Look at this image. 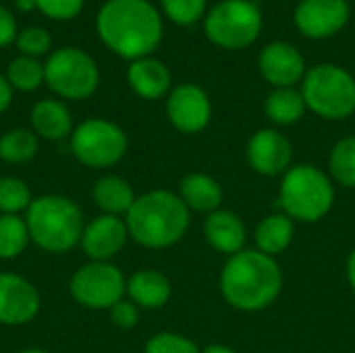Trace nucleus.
<instances>
[{
	"mask_svg": "<svg viewBox=\"0 0 355 353\" xmlns=\"http://www.w3.org/2000/svg\"><path fill=\"white\" fill-rule=\"evenodd\" d=\"M17 37V21L15 15L0 4V48H6L8 44H12V40Z\"/></svg>",
	"mask_w": 355,
	"mask_h": 353,
	"instance_id": "35",
	"label": "nucleus"
},
{
	"mask_svg": "<svg viewBox=\"0 0 355 353\" xmlns=\"http://www.w3.org/2000/svg\"><path fill=\"white\" fill-rule=\"evenodd\" d=\"M125 216L129 235L152 250L175 246L189 229V208L179 196L164 189L135 198Z\"/></svg>",
	"mask_w": 355,
	"mask_h": 353,
	"instance_id": "3",
	"label": "nucleus"
},
{
	"mask_svg": "<svg viewBox=\"0 0 355 353\" xmlns=\"http://www.w3.org/2000/svg\"><path fill=\"white\" fill-rule=\"evenodd\" d=\"M187 208L196 212H214L223 204V187L216 179L193 173L181 181V196Z\"/></svg>",
	"mask_w": 355,
	"mask_h": 353,
	"instance_id": "21",
	"label": "nucleus"
},
{
	"mask_svg": "<svg viewBox=\"0 0 355 353\" xmlns=\"http://www.w3.org/2000/svg\"><path fill=\"white\" fill-rule=\"evenodd\" d=\"M37 152V137L29 129H10L0 137V158L12 164L27 162Z\"/></svg>",
	"mask_w": 355,
	"mask_h": 353,
	"instance_id": "26",
	"label": "nucleus"
},
{
	"mask_svg": "<svg viewBox=\"0 0 355 353\" xmlns=\"http://www.w3.org/2000/svg\"><path fill=\"white\" fill-rule=\"evenodd\" d=\"M258 69L264 81L275 87H293L306 75V60L302 52L289 42L266 44L258 56Z\"/></svg>",
	"mask_w": 355,
	"mask_h": 353,
	"instance_id": "13",
	"label": "nucleus"
},
{
	"mask_svg": "<svg viewBox=\"0 0 355 353\" xmlns=\"http://www.w3.org/2000/svg\"><path fill=\"white\" fill-rule=\"evenodd\" d=\"M248 2H254V4H258V2H262V0H248Z\"/></svg>",
	"mask_w": 355,
	"mask_h": 353,
	"instance_id": "41",
	"label": "nucleus"
},
{
	"mask_svg": "<svg viewBox=\"0 0 355 353\" xmlns=\"http://www.w3.org/2000/svg\"><path fill=\"white\" fill-rule=\"evenodd\" d=\"M69 289L77 304L92 310H110L127 293V281L114 264L92 262L73 275Z\"/></svg>",
	"mask_w": 355,
	"mask_h": 353,
	"instance_id": "10",
	"label": "nucleus"
},
{
	"mask_svg": "<svg viewBox=\"0 0 355 353\" xmlns=\"http://www.w3.org/2000/svg\"><path fill=\"white\" fill-rule=\"evenodd\" d=\"M12 100V87L8 83V79L4 75H0V112H4L10 106Z\"/></svg>",
	"mask_w": 355,
	"mask_h": 353,
	"instance_id": "36",
	"label": "nucleus"
},
{
	"mask_svg": "<svg viewBox=\"0 0 355 353\" xmlns=\"http://www.w3.org/2000/svg\"><path fill=\"white\" fill-rule=\"evenodd\" d=\"M144 353H202L198 345L177 333H158L146 345Z\"/></svg>",
	"mask_w": 355,
	"mask_h": 353,
	"instance_id": "32",
	"label": "nucleus"
},
{
	"mask_svg": "<svg viewBox=\"0 0 355 353\" xmlns=\"http://www.w3.org/2000/svg\"><path fill=\"white\" fill-rule=\"evenodd\" d=\"M204 235L216 252L229 256L239 254L245 243V227L241 218L231 210L218 208L210 212L204 223Z\"/></svg>",
	"mask_w": 355,
	"mask_h": 353,
	"instance_id": "17",
	"label": "nucleus"
},
{
	"mask_svg": "<svg viewBox=\"0 0 355 353\" xmlns=\"http://www.w3.org/2000/svg\"><path fill=\"white\" fill-rule=\"evenodd\" d=\"M329 169L333 179L343 187H355V137L339 139L329 158Z\"/></svg>",
	"mask_w": 355,
	"mask_h": 353,
	"instance_id": "27",
	"label": "nucleus"
},
{
	"mask_svg": "<svg viewBox=\"0 0 355 353\" xmlns=\"http://www.w3.org/2000/svg\"><path fill=\"white\" fill-rule=\"evenodd\" d=\"M96 29L106 48L129 60L150 56L162 42V17L148 0H108Z\"/></svg>",
	"mask_w": 355,
	"mask_h": 353,
	"instance_id": "1",
	"label": "nucleus"
},
{
	"mask_svg": "<svg viewBox=\"0 0 355 353\" xmlns=\"http://www.w3.org/2000/svg\"><path fill=\"white\" fill-rule=\"evenodd\" d=\"M335 202L331 179L314 164H300L285 173L279 193V208L291 221L318 223Z\"/></svg>",
	"mask_w": 355,
	"mask_h": 353,
	"instance_id": "5",
	"label": "nucleus"
},
{
	"mask_svg": "<svg viewBox=\"0 0 355 353\" xmlns=\"http://www.w3.org/2000/svg\"><path fill=\"white\" fill-rule=\"evenodd\" d=\"M127 293L139 308H162L171 298V281L158 270H139L127 281Z\"/></svg>",
	"mask_w": 355,
	"mask_h": 353,
	"instance_id": "19",
	"label": "nucleus"
},
{
	"mask_svg": "<svg viewBox=\"0 0 355 353\" xmlns=\"http://www.w3.org/2000/svg\"><path fill=\"white\" fill-rule=\"evenodd\" d=\"M262 12L248 0H223L204 17V33L216 48L245 50L262 33Z\"/></svg>",
	"mask_w": 355,
	"mask_h": 353,
	"instance_id": "7",
	"label": "nucleus"
},
{
	"mask_svg": "<svg viewBox=\"0 0 355 353\" xmlns=\"http://www.w3.org/2000/svg\"><path fill=\"white\" fill-rule=\"evenodd\" d=\"M127 81L131 89L144 98V100H158L164 94L171 92V71L164 62L146 56L139 60H133L127 71Z\"/></svg>",
	"mask_w": 355,
	"mask_h": 353,
	"instance_id": "18",
	"label": "nucleus"
},
{
	"mask_svg": "<svg viewBox=\"0 0 355 353\" xmlns=\"http://www.w3.org/2000/svg\"><path fill=\"white\" fill-rule=\"evenodd\" d=\"M19 353H48V352H44V350H37V347H31V350H23V352H19Z\"/></svg>",
	"mask_w": 355,
	"mask_h": 353,
	"instance_id": "40",
	"label": "nucleus"
},
{
	"mask_svg": "<svg viewBox=\"0 0 355 353\" xmlns=\"http://www.w3.org/2000/svg\"><path fill=\"white\" fill-rule=\"evenodd\" d=\"M291 156L293 148L289 139L275 129H260L248 141V162L264 177L285 175L289 171Z\"/></svg>",
	"mask_w": 355,
	"mask_h": 353,
	"instance_id": "15",
	"label": "nucleus"
},
{
	"mask_svg": "<svg viewBox=\"0 0 355 353\" xmlns=\"http://www.w3.org/2000/svg\"><path fill=\"white\" fill-rule=\"evenodd\" d=\"M160 4L164 15L181 27L196 25L208 12V0H160Z\"/></svg>",
	"mask_w": 355,
	"mask_h": 353,
	"instance_id": "30",
	"label": "nucleus"
},
{
	"mask_svg": "<svg viewBox=\"0 0 355 353\" xmlns=\"http://www.w3.org/2000/svg\"><path fill=\"white\" fill-rule=\"evenodd\" d=\"M108 312H110L112 325H116L119 329H133L137 325V320H139V312H137V306L133 302L121 300Z\"/></svg>",
	"mask_w": 355,
	"mask_h": 353,
	"instance_id": "34",
	"label": "nucleus"
},
{
	"mask_svg": "<svg viewBox=\"0 0 355 353\" xmlns=\"http://www.w3.org/2000/svg\"><path fill=\"white\" fill-rule=\"evenodd\" d=\"M127 237L129 229L125 221H121L119 216L102 214L89 225H85L81 235V248L94 262H108L125 248Z\"/></svg>",
	"mask_w": 355,
	"mask_h": 353,
	"instance_id": "16",
	"label": "nucleus"
},
{
	"mask_svg": "<svg viewBox=\"0 0 355 353\" xmlns=\"http://www.w3.org/2000/svg\"><path fill=\"white\" fill-rule=\"evenodd\" d=\"M166 114L177 131L191 135L208 127L212 117V104L208 94L200 85L183 83L177 85L173 92H168Z\"/></svg>",
	"mask_w": 355,
	"mask_h": 353,
	"instance_id": "12",
	"label": "nucleus"
},
{
	"mask_svg": "<svg viewBox=\"0 0 355 353\" xmlns=\"http://www.w3.org/2000/svg\"><path fill=\"white\" fill-rule=\"evenodd\" d=\"M40 312V293L23 277L0 275V325L19 327L35 318Z\"/></svg>",
	"mask_w": 355,
	"mask_h": 353,
	"instance_id": "14",
	"label": "nucleus"
},
{
	"mask_svg": "<svg viewBox=\"0 0 355 353\" xmlns=\"http://www.w3.org/2000/svg\"><path fill=\"white\" fill-rule=\"evenodd\" d=\"M29 229L19 214H0V258L10 260L25 252L29 243Z\"/></svg>",
	"mask_w": 355,
	"mask_h": 353,
	"instance_id": "25",
	"label": "nucleus"
},
{
	"mask_svg": "<svg viewBox=\"0 0 355 353\" xmlns=\"http://www.w3.org/2000/svg\"><path fill=\"white\" fill-rule=\"evenodd\" d=\"M302 96L314 114L343 121L355 112V77L339 64H316L302 79Z\"/></svg>",
	"mask_w": 355,
	"mask_h": 353,
	"instance_id": "6",
	"label": "nucleus"
},
{
	"mask_svg": "<svg viewBox=\"0 0 355 353\" xmlns=\"http://www.w3.org/2000/svg\"><path fill=\"white\" fill-rule=\"evenodd\" d=\"M17 46L23 52V56H42L50 50L52 37L44 27H27L17 35Z\"/></svg>",
	"mask_w": 355,
	"mask_h": 353,
	"instance_id": "31",
	"label": "nucleus"
},
{
	"mask_svg": "<svg viewBox=\"0 0 355 353\" xmlns=\"http://www.w3.org/2000/svg\"><path fill=\"white\" fill-rule=\"evenodd\" d=\"M264 112L277 125H295L306 112V100L302 92L293 87H277L268 94Z\"/></svg>",
	"mask_w": 355,
	"mask_h": 353,
	"instance_id": "24",
	"label": "nucleus"
},
{
	"mask_svg": "<svg viewBox=\"0 0 355 353\" xmlns=\"http://www.w3.org/2000/svg\"><path fill=\"white\" fill-rule=\"evenodd\" d=\"M291 239H293V221L287 214H270L256 229L258 252L272 258L285 252Z\"/></svg>",
	"mask_w": 355,
	"mask_h": 353,
	"instance_id": "23",
	"label": "nucleus"
},
{
	"mask_svg": "<svg viewBox=\"0 0 355 353\" xmlns=\"http://www.w3.org/2000/svg\"><path fill=\"white\" fill-rule=\"evenodd\" d=\"M29 187L17 177H2L0 179V214H19L27 212L31 204Z\"/></svg>",
	"mask_w": 355,
	"mask_h": 353,
	"instance_id": "29",
	"label": "nucleus"
},
{
	"mask_svg": "<svg viewBox=\"0 0 355 353\" xmlns=\"http://www.w3.org/2000/svg\"><path fill=\"white\" fill-rule=\"evenodd\" d=\"M347 281H349V285H352V289H354L355 293V250L347 258Z\"/></svg>",
	"mask_w": 355,
	"mask_h": 353,
	"instance_id": "37",
	"label": "nucleus"
},
{
	"mask_svg": "<svg viewBox=\"0 0 355 353\" xmlns=\"http://www.w3.org/2000/svg\"><path fill=\"white\" fill-rule=\"evenodd\" d=\"M31 127L44 139H64L73 129L69 108L58 100H42L31 110Z\"/></svg>",
	"mask_w": 355,
	"mask_h": 353,
	"instance_id": "20",
	"label": "nucleus"
},
{
	"mask_svg": "<svg viewBox=\"0 0 355 353\" xmlns=\"http://www.w3.org/2000/svg\"><path fill=\"white\" fill-rule=\"evenodd\" d=\"M44 81L54 94L67 100H83L98 89L100 73L89 54L77 48H60L48 56Z\"/></svg>",
	"mask_w": 355,
	"mask_h": 353,
	"instance_id": "8",
	"label": "nucleus"
},
{
	"mask_svg": "<svg viewBox=\"0 0 355 353\" xmlns=\"http://www.w3.org/2000/svg\"><path fill=\"white\" fill-rule=\"evenodd\" d=\"M73 156L89 169L116 164L127 152L125 131L106 119H87L71 135Z\"/></svg>",
	"mask_w": 355,
	"mask_h": 353,
	"instance_id": "9",
	"label": "nucleus"
},
{
	"mask_svg": "<svg viewBox=\"0 0 355 353\" xmlns=\"http://www.w3.org/2000/svg\"><path fill=\"white\" fill-rule=\"evenodd\" d=\"M283 273L272 256L241 250L231 256L220 275V291L229 306L241 312H258L277 302Z\"/></svg>",
	"mask_w": 355,
	"mask_h": 353,
	"instance_id": "2",
	"label": "nucleus"
},
{
	"mask_svg": "<svg viewBox=\"0 0 355 353\" xmlns=\"http://www.w3.org/2000/svg\"><path fill=\"white\" fill-rule=\"evenodd\" d=\"M35 6L54 21H69L83 8V0H35Z\"/></svg>",
	"mask_w": 355,
	"mask_h": 353,
	"instance_id": "33",
	"label": "nucleus"
},
{
	"mask_svg": "<svg viewBox=\"0 0 355 353\" xmlns=\"http://www.w3.org/2000/svg\"><path fill=\"white\" fill-rule=\"evenodd\" d=\"M347 0H300L293 10L297 31L310 40H327L337 35L349 23Z\"/></svg>",
	"mask_w": 355,
	"mask_h": 353,
	"instance_id": "11",
	"label": "nucleus"
},
{
	"mask_svg": "<svg viewBox=\"0 0 355 353\" xmlns=\"http://www.w3.org/2000/svg\"><path fill=\"white\" fill-rule=\"evenodd\" d=\"M17 6L21 10H31V6H35V0H17Z\"/></svg>",
	"mask_w": 355,
	"mask_h": 353,
	"instance_id": "39",
	"label": "nucleus"
},
{
	"mask_svg": "<svg viewBox=\"0 0 355 353\" xmlns=\"http://www.w3.org/2000/svg\"><path fill=\"white\" fill-rule=\"evenodd\" d=\"M25 223L31 241L50 254H62L81 243L83 214L79 206L64 196H42L35 198L27 212Z\"/></svg>",
	"mask_w": 355,
	"mask_h": 353,
	"instance_id": "4",
	"label": "nucleus"
},
{
	"mask_svg": "<svg viewBox=\"0 0 355 353\" xmlns=\"http://www.w3.org/2000/svg\"><path fill=\"white\" fill-rule=\"evenodd\" d=\"M202 353H235L231 347H227V345H210V347H206Z\"/></svg>",
	"mask_w": 355,
	"mask_h": 353,
	"instance_id": "38",
	"label": "nucleus"
},
{
	"mask_svg": "<svg viewBox=\"0 0 355 353\" xmlns=\"http://www.w3.org/2000/svg\"><path fill=\"white\" fill-rule=\"evenodd\" d=\"M6 79L12 89L19 92H33L44 81V64H40L31 56H19L15 58L6 69Z\"/></svg>",
	"mask_w": 355,
	"mask_h": 353,
	"instance_id": "28",
	"label": "nucleus"
},
{
	"mask_svg": "<svg viewBox=\"0 0 355 353\" xmlns=\"http://www.w3.org/2000/svg\"><path fill=\"white\" fill-rule=\"evenodd\" d=\"M92 196H94L96 206L104 214H110V216L127 214L135 202V193H133L131 185L116 175H106V177L98 179Z\"/></svg>",
	"mask_w": 355,
	"mask_h": 353,
	"instance_id": "22",
	"label": "nucleus"
}]
</instances>
